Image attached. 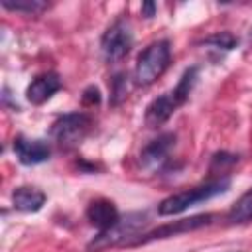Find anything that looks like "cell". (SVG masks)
I'll return each mask as SVG.
<instances>
[{"instance_id": "cell-1", "label": "cell", "mask_w": 252, "mask_h": 252, "mask_svg": "<svg viewBox=\"0 0 252 252\" xmlns=\"http://www.w3.org/2000/svg\"><path fill=\"white\" fill-rule=\"evenodd\" d=\"M150 219L146 211H134L128 213L124 217H120L110 228L100 230L89 244H87V252H104L108 248L114 246H130L132 240H136L140 236V230H144L148 226Z\"/></svg>"}, {"instance_id": "cell-2", "label": "cell", "mask_w": 252, "mask_h": 252, "mask_svg": "<svg viewBox=\"0 0 252 252\" xmlns=\"http://www.w3.org/2000/svg\"><path fill=\"white\" fill-rule=\"evenodd\" d=\"M228 189H230V177H217V179H211L203 185H197V187H191V189H185V191H179V193L165 197L158 205V213L161 217L179 215L197 203H203V201H209L217 195L226 193Z\"/></svg>"}, {"instance_id": "cell-3", "label": "cell", "mask_w": 252, "mask_h": 252, "mask_svg": "<svg viewBox=\"0 0 252 252\" xmlns=\"http://www.w3.org/2000/svg\"><path fill=\"white\" fill-rule=\"evenodd\" d=\"M171 61V47L167 39L152 41L140 55L134 67V83L140 87H148L156 83L169 67Z\"/></svg>"}, {"instance_id": "cell-4", "label": "cell", "mask_w": 252, "mask_h": 252, "mask_svg": "<svg viewBox=\"0 0 252 252\" xmlns=\"http://www.w3.org/2000/svg\"><path fill=\"white\" fill-rule=\"evenodd\" d=\"M91 128H93L91 114H87V112H69V114L59 116L51 124L49 136L61 150H73L89 136Z\"/></svg>"}, {"instance_id": "cell-5", "label": "cell", "mask_w": 252, "mask_h": 252, "mask_svg": "<svg viewBox=\"0 0 252 252\" xmlns=\"http://www.w3.org/2000/svg\"><path fill=\"white\" fill-rule=\"evenodd\" d=\"M132 45H134V33L126 18L114 20L100 37V51L108 63L122 61L130 53Z\"/></svg>"}, {"instance_id": "cell-6", "label": "cell", "mask_w": 252, "mask_h": 252, "mask_svg": "<svg viewBox=\"0 0 252 252\" xmlns=\"http://www.w3.org/2000/svg\"><path fill=\"white\" fill-rule=\"evenodd\" d=\"M213 220H215L213 213H203V215H195V217H189V219H179V220L161 224V226H158V228H154L150 232L140 234L136 240L130 242V246H140V244H148V242H154V240H161V238L177 236V234H183V232L199 230L203 226H209Z\"/></svg>"}, {"instance_id": "cell-7", "label": "cell", "mask_w": 252, "mask_h": 252, "mask_svg": "<svg viewBox=\"0 0 252 252\" xmlns=\"http://www.w3.org/2000/svg\"><path fill=\"white\" fill-rule=\"evenodd\" d=\"M63 87L61 77L55 71H47V73H39L32 79V83L26 89V98L32 104H43L47 102L59 89Z\"/></svg>"}, {"instance_id": "cell-8", "label": "cell", "mask_w": 252, "mask_h": 252, "mask_svg": "<svg viewBox=\"0 0 252 252\" xmlns=\"http://www.w3.org/2000/svg\"><path fill=\"white\" fill-rule=\"evenodd\" d=\"M14 154L18 161L24 165H37L49 159L51 148L45 140H30V138L18 136L14 140Z\"/></svg>"}, {"instance_id": "cell-9", "label": "cell", "mask_w": 252, "mask_h": 252, "mask_svg": "<svg viewBox=\"0 0 252 252\" xmlns=\"http://www.w3.org/2000/svg\"><path fill=\"white\" fill-rule=\"evenodd\" d=\"M181 106V102L175 98V94L169 91V93H163L161 96L154 98L148 106H146V112H144V124L148 128H158L161 126L163 122H167L171 118V114Z\"/></svg>"}, {"instance_id": "cell-10", "label": "cell", "mask_w": 252, "mask_h": 252, "mask_svg": "<svg viewBox=\"0 0 252 252\" xmlns=\"http://www.w3.org/2000/svg\"><path fill=\"white\" fill-rule=\"evenodd\" d=\"M175 134L173 132H163L156 140H152L142 152H140V163L142 167H158L167 159V154L175 146Z\"/></svg>"}, {"instance_id": "cell-11", "label": "cell", "mask_w": 252, "mask_h": 252, "mask_svg": "<svg viewBox=\"0 0 252 252\" xmlns=\"http://www.w3.org/2000/svg\"><path fill=\"white\" fill-rule=\"evenodd\" d=\"M85 215H87V220L93 226H96L98 230L110 228L120 219V213H118L116 205L112 201H108V199H94V201H91L87 211H85Z\"/></svg>"}, {"instance_id": "cell-12", "label": "cell", "mask_w": 252, "mask_h": 252, "mask_svg": "<svg viewBox=\"0 0 252 252\" xmlns=\"http://www.w3.org/2000/svg\"><path fill=\"white\" fill-rule=\"evenodd\" d=\"M12 205L16 211H22V213H37L45 205V193L30 185L16 187L12 191Z\"/></svg>"}, {"instance_id": "cell-13", "label": "cell", "mask_w": 252, "mask_h": 252, "mask_svg": "<svg viewBox=\"0 0 252 252\" xmlns=\"http://www.w3.org/2000/svg\"><path fill=\"white\" fill-rule=\"evenodd\" d=\"M197 79H199V67H189V69H185L183 71V75L179 77V81H177V85H175V89H171V93L175 94V98L181 102V104H185L187 102V98H189V94H191V91H193V87L197 85Z\"/></svg>"}, {"instance_id": "cell-14", "label": "cell", "mask_w": 252, "mask_h": 252, "mask_svg": "<svg viewBox=\"0 0 252 252\" xmlns=\"http://www.w3.org/2000/svg\"><path fill=\"white\" fill-rule=\"evenodd\" d=\"M252 220V189L246 191L228 211V222L232 224H244Z\"/></svg>"}, {"instance_id": "cell-15", "label": "cell", "mask_w": 252, "mask_h": 252, "mask_svg": "<svg viewBox=\"0 0 252 252\" xmlns=\"http://www.w3.org/2000/svg\"><path fill=\"white\" fill-rule=\"evenodd\" d=\"M130 93V81H128V75L126 73H116L112 79H110V106H120L126 96Z\"/></svg>"}, {"instance_id": "cell-16", "label": "cell", "mask_w": 252, "mask_h": 252, "mask_svg": "<svg viewBox=\"0 0 252 252\" xmlns=\"http://www.w3.org/2000/svg\"><path fill=\"white\" fill-rule=\"evenodd\" d=\"M2 8L10 10V12H20V14L35 16V14H41L43 10H47L49 4L47 2H41V0H16V2L2 0Z\"/></svg>"}, {"instance_id": "cell-17", "label": "cell", "mask_w": 252, "mask_h": 252, "mask_svg": "<svg viewBox=\"0 0 252 252\" xmlns=\"http://www.w3.org/2000/svg\"><path fill=\"white\" fill-rule=\"evenodd\" d=\"M203 45H211L215 49H222V51H232L236 45H238V37L230 32H217L209 37H205L201 41Z\"/></svg>"}, {"instance_id": "cell-18", "label": "cell", "mask_w": 252, "mask_h": 252, "mask_svg": "<svg viewBox=\"0 0 252 252\" xmlns=\"http://www.w3.org/2000/svg\"><path fill=\"white\" fill-rule=\"evenodd\" d=\"M238 161V156L236 154H230V152H217L211 159V165H209V173H224L228 171L234 163Z\"/></svg>"}, {"instance_id": "cell-19", "label": "cell", "mask_w": 252, "mask_h": 252, "mask_svg": "<svg viewBox=\"0 0 252 252\" xmlns=\"http://www.w3.org/2000/svg\"><path fill=\"white\" fill-rule=\"evenodd\" d=\"M81 102L85 106H96L100 102V91H98V87H94V85L87 87L83 91V94H81Z\"/></svg>"}, {"instance_id": "cell-20", "label": "cell", "mask_w": 252, "mask_h": 252, "mask_svg": "<svg viewBox=\"0 0 252 252\" xmlns=\"http://www.w3.org/2000/svg\"><path fill=\"white\" fill-rule=\"evenodd\" d=\"M156 10H158L156 2H152V0L142 2V16H144V18H154V16H156Z\"/></svg>"}, {"instance_id": "cell-21", "label": "cell", "mask_w": 252, "mask_h": 252, "mask_svg": "<svg viewBox=\"0 0 252 252\" xmlns=\"http://www.w3.org/2000/svg\"><path fill=\"white\" fill-rule=\"evenodd\" d=\"M248 37H250V41H252V28L248 30Z\"/></svg>"}]
</instances>
